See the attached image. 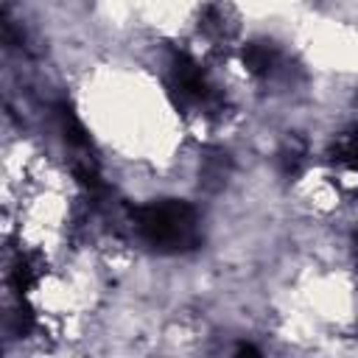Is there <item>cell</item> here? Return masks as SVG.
Instances as JSON below:
<instances>
[{
    "instance_id": "obj_1",
    "label": "cell",
    "mask_w": 358,
    "mask_h": 358,
    "mask_svg": "<svg viewBox=\"0 0 358 358\" xmlns=\"http://www.w3.org/2000/svg\"><path fill=\"white\" fill-rule=\"evenodd\" d=\"M134 227L145 243L157 249H171V252L193 246L199 238L196 210L179 199H165V201H151L137 207Z\"/></svg>"
}]
</instances>
